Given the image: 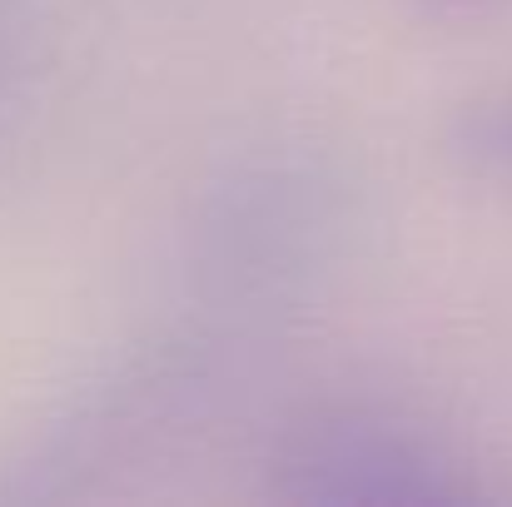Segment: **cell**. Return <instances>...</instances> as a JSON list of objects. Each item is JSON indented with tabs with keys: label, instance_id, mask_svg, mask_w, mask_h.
<instances>
[{
	"label": "cell",
	"instance_id": "cell-1",
	"mask_svg": "<svg viewBox=\"0 0 512 507\" xmlns=\"http://www.w3.org/2000/svg\"><path fill=\"white\" fill-rule=\"evenodd\" d=\"M358 224V184L324 145H254L209 174L184 224V274L204 319L239 324L314 294Z\"/></svg>",
	"mask_w": 512,
	"mask_h": 507
},
{
	"label": "cell",
	"instance_id": "cell-2",
	"mask_svg": "<svg viewBox=\"0 0 512 507\" xmlns=\"http://www.w3.org/2000/svg\"><path fill=\"white\" fill-rule=\"evenodd\" d=\"M239 368V334L194 319L135 343L30 438L5 498H70L140 468L214 423Z\"/></svg>",
	"mask_w": 512,
	"mask_h": 507
},
{
	"label": "cell",
	"instance_id": "cell-3",
	"mask_svg": "<svg viewBox=\"0 0 512 507\" xmlns=\"http://www.w3.org/2000/svg\"><path fill=\"white\" fill-rule=\"evenodd\" d=\"M269 493L309 507H458L493 498L478 463L393 403H319L284 423L264 458Z\"/></svg>",
	"mask_w": 512,
	"mask_h": 507
},
{
	"label": "cell",
	"instance_id": "cell-4",
	"mask_svg": "<svg viewBox=\"0 0 512 507\" xmlns=\"http://www.w3.org/2000/svg\"><path fill=\"white\" fill-rule=\"evenodd\" d=\"M443 150L453 165L478 179L512 184V85L458 105V115L443 130Z\"/></svg>",
	"mask_w": 512,
	"mask_h": 507
},
{
	"label": "cell",
	"instance_id": "cell-5",
	"mask_svg": "<svg viewBox=\"0 0 512 507\" xmlns=\"http://www.w3.org/2000/svg\"><path fill=\"white\" fill-rule=\"evenodd\" d=\"M413 5L428 15H478V10H493L498 0H413Z\"/></svg>",
	"mask_w": 512,
	"mask_h": 507
}]
</instances>
